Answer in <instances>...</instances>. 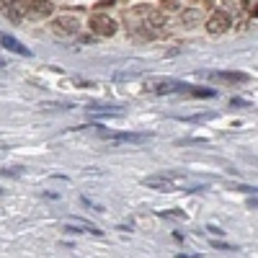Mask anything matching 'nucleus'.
<instances>
[{"instance_id":"obj_1","label":"nucleus","mask_w":258,"mask_h":258,"mask_svg":"<svg viewBox=\"0 0 258 258\" xmlns=\"http://www.w3.org/2000/svg\"><path fill=\"white\" fill-rule=\"evenodd\" d=\"M88 26H91V31L96 34V36H114L116 34V21H111L109 16H91V21H88Z\"/></svg>"},{"instance_id":"obj_2","label":"nucleus","mask_w":258,"mask_h":258,"mask_svg":"<svg viewBox=\"0 0 258 258\" xmlns=\"http://www.w3.org/2000/svg\"><path fill=\"white\" fill-rule=\"evenodd\" d=\"M230 26H232V18H230L227 13H222V11H214V13L207 18V29H209V34H225Z\"/></svg>"},{"instance_id":"obj_3","label":"nucleus","mask_w":258,"mask_h":258,"mask_svg":"<svg viewBox=\"0 0 258 258\" xmlns=\"http://www.w3.org/2000/svg\"><path fill=\"white\" fill-rule=\"evenodd\" d=\"M0 44H3L8 52H13V54H21V57H31V49H26V47L21 44L18 39H13L11 34H0Z\"/></svg>"},{"instance_id":"obj_4","label":"nucleus","mask_w":258,"mask_h":258,"mask_svg":"<svg viewBox=\"0 0 258 258\" xmlns=\"http://www.w3.org/2000/svg\"><path fill=\"white\" fill-rule=\"evenodd\" d=\"M214 78H220V80H230V83H245L248 75L245 73H235V70H220V73H212Z\"/></svg>"},{"instance_id":"obj_5","label":"nucleus","mask_w":258,"mask_h":258,"mask_svg":"<svg viewBox=\"0 0 258 258\" xmlns=\"http://www.w3.org/2000/svg\"><path fill=\"white\" fill-rule=\"evenodd\" d=\"M114 140H116V142H147L150 135H132V132H124V135H116Z\"/></svg>"},{"instance_id":"obj_6","label":"nucleus","mask_w":258,"mask_h":258,"mask_svg":"<svg viewBox=\"0 0 258 258\" xmlns=\"http://www.w3.org/2000/svg\"><path fill=\"white\" fill-rule=\"evenodd\" d=\"M57 26H59V31L75 34V31H78V21H75V18H59V21H57Z\"/></svg>"},{"instance_id":"obj_7","label":"nucleus","mask_w":258,"mask_h":258,"mask_svg":"<svg viewBox=\"0 0 258 258\" xmlns=\"http://www.w3.org/2000/svg\"><path fill=\"white\" fill-rule=\"evenodd\" d=\"M0 68H6V64H3V62H0Z\"/></svg>"}]
</instances>
